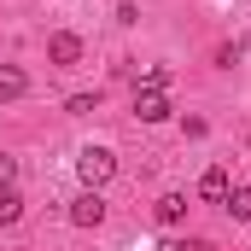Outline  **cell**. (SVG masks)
<instances>
[{
	"mask_svg": "<svg viewBox=\"0 0 251 251\" xmlns=\"http://www.w3.org/2000/svg\"><path fill=\"white\" fill-rule=\"evenodd\" d=\"M76 170H82V181L100 193L105 181H111V170H117V158L105 152V146H82V158H76Z\"/></svg>",
	"mask_w": 251,
	"mask_h": 251,
	"instance_id": "obj_1",
	"label": "cell"
},
{
	"mask_svg": "<svg viewBox=\"0 0 251 251\" xmlns=\"http://www.w3.org/2000/svg\"><path fill=\"white\" fill-rule=\"evenodd\" d=\"M134 117L140 123H164L170 117V94L164 88H134Z\"/></svg>",
	"mask_w": 251,
	"mask_h": 251,
	"instance_id": "obj_2",
	"label": "cell"
},
{
	"mask_svg": "<svg viewBox=\"0 0 251 251\" xmlns=\"http://www.w3.org/2000/svg\"><path fill=\"white\" fill-rule=\"evenodd\" d=\"M70 222H76V228H100V222H105V199L94 187L82 193V199H70Z\"/></svg>",
	"mask_w": 251,
	"mask_h": 251,
	"instance_id": "obj_3",
	"label": "cell"
},
{
	"mask_svg": "<svg viewBox=\"0 0 251 251\" xmlns=\"http://www.w3.org/2000/svg\"><path fill=\"white\" fill-rule=\"evenodd\" d=\"M47 59L53 64H82V35H70V29L47 35Z\"/></svg>",
	"mask_w": 251,
	"mask_h": 251,
	"instance_id": "obj_4",
	"label": "cell"
},
{
	"mask_svg": "<svg viewBox=\"0 0 251 251\" xmlns=\"http://www.w3.org/2000/svg\"><path fill=\"white\" fill-rule=\"evenodd\" d=\"M228 193H234V181H228V170H222V164H210V170L199 176V199H210V204H222Z\"/></svg>",
	"mask_w": 251,
	"mask_h": 251,
	"instance_id": "obj_5",
	"label": "cell"
},
{
	"mask_svg": "<svg viewBox=\"0 0 251 251\" xmlns=\"http://www.w3.org/2000/svg\"><path fill=\"white\" fill-rule=\"evenodd\" d=\"M158 222H164V228H181V222H187V193H164V199H158Z\"/></svg>",
	"mask_w": 251,
	"mask_h": 251,
	"instance_id": "obj_6",
	"label": "cell"
},
{
	"mask_svg": "<svg viewBox=\"0 0 251 251\" xmlns=\"http://www.w3.org/2000/svg\"><path fill=\"white\" fill-rule=\"evenodd\" d=\"M24 88H29V76L18 64H0V100H24Z\"/></svg>",
	"mask_w": 251,
	"mask_h": 251,
	"instance_id": "obj_7",
	"label": "cell"
},
{
	"mask_svg": "<svg viewBox=\"0 0 251 251\" xmlns=\"http://www.w3.org/2000/svg\"><path fill=\"white\" fill-rule=\"evenodd\" d=\"M24 216V199H18V187H0V228H12Z\"/></svg>",
	"mask_w": 251,
	"mask_h": 251,
	"instance_id": "obj_8",
	"label": "cell"
},
{
	"mask_svg": "<svg viewBox=\"0 0 251 251\" xmlns=\"http://www.w3.org/2000/svg\"><path fill=\"white\" fill-rule=\"evenodd\" d=\"M222 204H228V216H234V222H251V187H234Z\"/></svg>",
	"mask_w": 251,
	"mask_h": 251,
	"instance_id": "obj_9",
	"label": "cell"
},
{
	"mask_svg": "<svg viewBox=\"0 0 251 251\" xmlns=\"http://www.w3.org/2000/svg\"><path fill=\"white\" fill-rule=\"evenodd\" d=\"M64 111H70V117H88V111H100V94H70Z\"/></svg>",
	"mask_w": 251,
	"mask_h": 251,
	"instance_id": "obj_10",
	"label": "cell"
},
{
	"mask_svg": "<svg viewBox=\"0 0 251 251\" xmlns=\"http://www.w3.org/2000/svg\"><path fill=\"white\" fill-rule=\"evenodd\" d=\"M164 82H170L164 64H146V70H140V88H164Z\"/></svg>",
	"mask_w": 251,
	"mask_h": 251,
	"instance_id": "obj_11",
	"label": "cell"
},
{
	"mask_svg": "<svg viewBox=\"0 0 251 251\" xmlns=\"http://www.w3.org/2000/svg\"><path fill=\"white\" fill-rule=\"evenodd\" d=\"M12 181H18V158H6V152H0V187H12Z\"/></svg>",
	"mask_w": 251,
	"mask_h": 251,
	"instance_id": "obj_12",
	"label": "cell"
}]
</instances>
